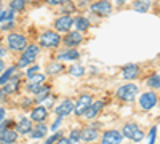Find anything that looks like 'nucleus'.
<instances>
[{"label":"nucleus","instance_id":"obj_15","mask_svg":"<svg viewBox=\"0 0 160 144\" xmlns=\"http://www.w3.org/2000/svg\"><path fill=\"white\" fill-rule=\"evenodd\" d=\"M139 75V67L136 64H127V66L122 69V77L127 78V80H131V78H136Z\"/></svg>","mask_w":160,"mask_h":144},{"label":"nucleus","instance_id":"obj_16","mask_svg":"<svg viewBox=\"0 0 160 144\" xmlns=\"http://www.w3.org/2000/svg\"><path fill=\"white\" fill-rule=\"evenodd\" d=\"M48 117V111L45 109V107H35L34 111H32V114H31V119L34 120V122H37V123H40V122H43L45 119Z\"/></svg>","mask_w":160,"mask_h":144},{"label":"nucleus","instance_id":"obj_26","mask_svg":"<svg viewBox=\"0 0 160 144\" xmlns=\"http://www.w3.org/2000/svg\"><path fill=\"white\" fill-rule=\"evenodd\" d=\"M69 139H71V142L82 141V130H72L71 135H69Z\"/></svg>","mask_w":160,"mask_h":144},{"label":"nucleus","instance_id":"obj_42","mask_svg":"<svg viewBox=\"0 0 160 144\" xmlns=\"http://www.w3.org/2000/svg\"><path fill=\"white\" fill-rule=\"evenodd\" d=\"M0 2H2V0H0Z\"/></svg>","mask_w":160,"mask_h":144},{"label":"nucleus","instance_id":"obj_5","mask_svg":"<svg viewBox=\"0 0 160 144\" xmlns=\"http://www.w3.org/2000/svg\"><path fill=\"white\" fill-rule=\"evenodd\" d=\"M7 42H8V47L15 51H21L28 47V40H26V37L21 35V34H10L7 37Z\"/></svg>","mask_w":160,"mask_h":144},{"label":"nucleus","instance_id":"obj_18","mask_svg":"<svg viewBox=\"0 0 160 144\" xmlns=\"http://www.w3.org/2000/svg\"><path fill=\"white\" fill-rule=\"evenodd\" d=\"M98 138V130L95 128H83L82 130V139L85 142H91Z\"/></svg>","mask_w":160,"mask_h":144},{"label":"nucleus","instance_id":"obj_30","mask_svg":"<svg viewBox=\"0 0 160 144\" xmlns=\"http://www.w3.org/2000/svg\"><path fill=\"white\" fill-rule=\"evenodd\" d=\"M61 71H62V66H61L59 62H58V64L55 62V64H51V66L48 67V72H50V74H56V72H61Z\"/></svg>","mask_w":160,"mask_h":144},{"label":"nucleus","instance_id":"obj_7","mask_svg":"<svg viewBox=\"0 0 160 144\" xmlns=\"http://www.w3.org/2000/svg\"><path fill=\"white\" fill-rule=\"evenodd\" d=\"M155 104H157V95L154 93V91H148V93L141 95V98H139V106H141V109L151 111L152 107H155Z\"/></svg>","mask_w":160,"mask_h":144},{"label":"nucleus","instance_id":"obj_3","mask_svg":"<svg viewBox=\"0 0 160 144\" xmlns=\"http://www.w3.org/2000/svg\"><path fill=\"white\" fill-rule=\"evenodd\" d=\"M138 95V87L133 83H125L117 90V96L122 101H133Z\"/></svg>","mask_w":160,"mask_h":144},{"label":"nucleus","instance_id":"obj_41","mask_svg":"<svg viewBox=\"0 0 160 144\" xmlns=\"http://www.w3.org/2000/svg\"><path fill=\"white\" fill-rule=\"evenodd\" d=\"M2 18H3V11L0 10V21H2Z\"/></svg>","mask_w":160,"mask_h":144},{"label":"nucleus","instance_id":"obj_22","mask_svg":"<svg viewBox=\"0 0 160 144\" xmlns=\"http://www.w3.org/2000/svg\"><path fill=\"white\" fill-rule=\"evenodd\" d=\"M133 8H135V11L146 13V11H148V10L151 8V0H138V2H135Z\"/></svg>","mask_w":160,"mask_h":144},{"label":"nucleus","instance_id":"obj_32","mask_svg":"<svg viewBox=\"0 0 160 144\" xmlns=\"http://www.w3.org/2000/svg\"><path fill=\"white\" fill-rule=\"evenodd\" d=\"M40 88H42V87H40L38 83H29V85H28V90H29V91H32V93H37V91H38Z\"/></svg>","mask_w":160,"mask_h":144},{"label":"nucleus","instance_id":"obj_19","mask_svg":"<svg viewBox=\"0 0 160 144\" xmlns=\"http://www.w3.org/2000/svg\"><path fill=\"white\" fill-rule=\"evenodd\" d=\"M47 132H48V128H47L42 122H40V123L37 125L35 130H31V133H29V135H31L32 139H40V138H43V136H45Z\"/></svg>","mask_w":160,"mask_h":144},{"label":"nucleus","instance_id":"obj_4","mask_svg":"<svg viewBox=\"0 0 160 144\" xmlns=\"http://www.w3.org/2000/svg\"><path fill=\"white\" fill-rule=\"evenodd\" d=\"M122 133L125 138H128L131 141H141L144 138V133L141 132V128L136 123H127L122 130Z\"/></svg>","mask_w":160,"mask_h":144},{"label":"nucleus","instance_id":"obj_2","mask_svg":"<svg viewBox=\"0 0 160 144\" xmlns=\"http://www.w3.org/2000/svg\"><path fill=\"white\" fill-rule=\"evenodd\" d=\"M38 51H40V48H38L37 45H29V47H26L18 66H19V67H26L28 64H31L32 61H35V58L38 56Z\"/></svg>","mask_w":160,"mask_h":144},{"label":"nucleus","instance_id":"obj_39","mask_svg":"<svg viewBox=\"0 0 160 144\" xmlns=\"http://www.w3.org/2000/svg\"><path fill=\"white\" fill-rule=\"evenodd\" d=\"M3 67H5V64H3V61H2V59H0V72L3 71Z\"/></svg>","mask_w":160,"mask_h":144},{"label":"nucleus","instance_id":"obj_23","mask_svg":"<svg viewBox=\"0 0 160 144\" xmlns=\"http://www.w3.org/2000/svg\"><path fill=\"white\" fill-rule=\"evenodd\" d=\"M15 72H16V67H10L7 72H3L2 77H0V85H7V83L11 80V78H13L11 75L15 74Z\"/></svg>","mask_w":160,"mask_h":144},{"label":"nucleus","instance_id":"obj_33","mask_svg":"<svg viewBox=\"0 0 160 144\" xmlns=\"http://www.w3.org/2000/svg\"><path fill=\"white\" fill-rule=\"evenodd\" d=\"M59 138H61V133H56V135H53L51 138H48L45 142H47V144H53L55 141H59Z\"/></svg>","mask_w":160,"mask_h":144},{"label":"nucleus","instance_id":"obj_11","mask_svg":"<svg viewBox=\"0 0 160 144\" xmlns=\"http://www.w3.org/2000/svg\"><path fill=\"white\" fill-rule=\"evenodd\" d=\"M74 26V19L71 16H61L55 21V27L58 32H69Z\"/></svg>","mask_w":160,"mask_h":144},{"label":"nucleus","instance_id":"obj_10","mask_svg":"<svg viewBox=\"0 0 160 144\" xmlns=\"http://www.w3.org/2000/svg\"><path fill=\"white\" fill-rule=\"evenodd\" d=\"M90 104H91V96L90 95H82L78 98V101L75 102V109H74L75 115H83L85 111L90 107Z\"/></svg>","mask_w":160,"mask_h":144},{"label":"nucleus","instance_id":"obj_37","mask_svg":"<svg viewBox=\"0 0 160 144\" xmlns=\"http://www.w3.org/2000/svg\"><path fill=\"white\" fill-rule=\"evenodd\" d=\"M58 142H61V144H69V142H71V139H69V138H62V136H61Z\"/></svg>","mask_w":160,"mask_h":144},{"label":"nucleus","instance_id":"obj_8","mask_svg":"<svg viewBox=\"0 0 160 144\" xmlns=\"http://www.w3.org/2000/svg\"><path fill=\"white\" fill-rule=\"evenodd\" d=\"M123 133H120L118 130H109L102 135V144H118L123 141Z\"/></svg>","mask_w":160,"mask_h":144},{"label":"nucleus","instance_id":"obj_14","mask_svg":"<svg viewBox=\"0 0 160 144\" xmlns=\"http://www.w3.org/2000/svg\"><path fill=\"white\" fill-rule=\"evenodd\" d=\"M16 130H18L19 135H29L31 130H32V122H31V119H28V117H21V119L18 120Z\"/></svg>","mask_w":160,"mask_h":144},{"label":"nucleus","instance_id":"obj_38","mask_svg":"<svg viewBox=\"0 0 160 144\" xmlns=\"http://www.w3.org/2000/svg\"><path fill=\"white\" fill-rule=\"evenodd\" d=\"M3 117H5V111H3V109H0V122L3 120Z\"/></svg>","mask_w":160,"mask_h":144},{"label":"nucleus","instance_id":"obj_9","mask_svg":"<svg viewBox=\"0 0 160 144\" xmlns=\"http://www.w3.org/2000/svg\"><path fill=\"white\" fill-rule=\"evenodd\" d=\"M74 109H75V102L71 99H64L61 104H58V107L55 111H56V115L66 117V115H71L74 112Z\"/></svg>","mask_w":160,"mask_h":144},{"label":"nucleus","instance_id":"obj_12","mask_svg":"<svg viewBox=\"0 0 160 144\" xmlns=\"http://www.w3.org/2000/svg\"><path fill=\"white\" fill-rule=\"evenodd\" d=\"M82 40H83L82 32H80V31H72V32H69L68 35H66L64 43L68 45L69 48H74V47H77V45L82 43Z\"/></svg>","mask_w":160,"mask_h":144},{"label":"nucleus","instance_id":"obj_25","mask_svg":"<svg viewBox=\"0 0 160 144\" xmlns=\"http://www.w3.org/2000/svg\"><path fill=\"white\" fill-rule=\"evenodd\" d=\"M26 7V0H11V8L15 11H22Z\"/></svg>","mask_w":160,"mask_h":144},{"label":"nucleus","instance_id":"obj_36","mask_svg":"<svg viewBox=\"0 0 160 144\" xmlns=\"http://www.w3.org/2000/svg\"><path fill=\"white\" fill-rule=\"evenodd\" d=\"M37 71H38V66H34V67H31V69L28 71V77H31V75H32V74H35Z\"/></svg>","mask_w":160,"mask_h":144},{"label":"nucleus","instance_id":"obj_35","mask_svg":"<svg viewBox=\"0 0 160 144\" xmlns=\"http://www.w3.org/2000/svg\"><path fill=\"white\" fill-rule=\"evenodd\" d=\"M61 122H62V117H59V115H58V119L55 120V123L51 125V130H53V132H56V128L61 125Z\"/></svg>","mask_w":160,"mask_h":144},{"label":"nucleus","instance_id":"obj_6","mask_svg":"<svg viewBox=\"0 0 160 144\" xmlns=\"http://www.w3.org/2000/svg\"><path fill=\"white\" fill-rule=\"evenodd\" d=\"M90 8H91L93 13H96L99 16H109L111 11H112V5H111L109 0H99V2L93 3Z\"/></svg>","mask_w":160,"mask_h":144},{"label":"nucleus","instance_id":"obj_13","mask_svg":"<svg viewBox=\"0 0 160 144\" xmlns=\"http://www.w3.org/2000/svg\"><path fill=\"white\" fill-rule=\"evenodd\" d=\"M102 107H104V102L102 101H96V102H91L90 104V107L85 111V119H88V120H91V119H95V117L102 111Z\"/></svg>","mask_w":160,"mask_h":144},{"label":"nucleus","instance_id":"obj_24","mask_svg":"<svg viewBox=\"0 0 160 144\" xmlns=\"http://www.w3.org/2000/svg\"><path fill=\"white\" fill-rule=\"evenodd\" d=\"M148 85L151 88H160V74H154L148 78Z\"/></svg>","mask_w":160,"mask_h":144},{"label":"nucleus","instance_id":"obj_31","mask_svg":"<svg viewBox=\"0 0 160 144\" xmlns=\"http://www.w3.org/2000/svg\"><path fill=\"white\" fill-rule=\"evenodd\" d=\"M51 5H64V3H71V0H47Z\"/></svg>","mask_w":160,"mask_h":144},{"label":"nucleus","instance_id":"obj_27","mask_svg":"<svg viewBox=\"0 0 160 144\" xmlns=\"http://www.w3.org/2000/svg\"><path fill=\"white\" fill-rule=\"evenodd\" d=\"M83 74H85L83 66H72L71 67V75L72 77H80V75H83Z\"/></svg>","mask_w":160,"mask_h":144},{"label":"nucleus","instance_id":"obj_20","mask_svg":"<svg viewBox=\"0 0 160 144\" xmlns=\"http://www.w3.org/2000/svg\"><path fill=\"white\" fill-rule=\"evenodd\" d=\"M78 51L77 50H74V48H71V50H68V51H62V53L58 56L59 59H68V61H75V59H78Z\"/></svg>","mask_w":160,"mask_h":144},{"label":"nucleus","instance_id":"obj_21","mask_svg":"<svg viewBox=\"0 0 160 144\" xmlns=\"http://www.w3.org/2000/svg\"><path fill=\"white\" fill-rule=\"evenodd\" d=\"M74 26L77 27V31H80V32H85L88 27H90V21L87 19V18H77V19H74Z\"/></svg>","mask_w":160,"mask_h":144},{"label":"nucleus","instance_id":"obj_1","mask_svg":"<svg viewBox=\"0 0 160 144\" xmlns=\"http://www.w3.org/2000/svg\"><path fill=\"white\" fill-rule=\"evenodd\" d=\"M62 38L59 37L58 32H53V31H47L40 35V45L45 47V48H56L61 43Z\"/></svg>","mask_w":160,"mask_h":144},{"label":"nucleus","instance_id":"obj_29","mask_svg":"<svg viewBox=\"0 0 160 144\" xmlns=\"http://www.w3.org/2000/svg\"><path fill=\"white\" fill-rule=\"evenodd\" d=\"M35 95H37V101H43L48 96V88H40Z\"/></svg>","mask_w":160,"mask_h":144},{"label":"nucleus","instance_id":"obj_40","mask_svg":"<svg viewBox=\"0 0 160 144\" xmlns=\"http://www.w3.org/2000/svg\"><path fill=\"white\" fill-rule=\"evenodd\" d=\"M3 55H5V50H3L2 47H0V56H3Z\"/></svg>","mask_w":160,"mask_h":144},{"label":"nucleus","instance_id":"obj_34","mask_svg":"<svg viewBox=\"0 0 160 144\" xmlns=\"http://www.w3.org/2000/svg\"><path fill=\"white\" fill-rule=\"evenodd\" d=\"M155 133H157V128H155V127L151 128V133H149V142H151V144L155 142Z\"/></svg>","mask_w":160,"mask_h":144},{"label":"nucleus","instance_id":"obj_17","mask_svg":"<svg viewBox=\"0 0 160 144\" xmlns=\"http://www.w3.org/2000/svg\"><path fill=\"white\" fill-rule=\"evenodd\" d=\"M18 139V133L16 132H11V130H2L0 132V142H15Z\"/></svg>","mask_w":160,"mask_h":144},{"label":"nucleus","instance_id":"obj_28","mask_svg":"<svg viewBox=\"0 0 160 144\" xmlns=\"http://www.w3.org/2000/svg\"><path fill=\"white\" fill-rule=\"evenodd\" d=\"M43 75L42 74H32L31 77H29V83H42L43 82Z\"/></svg>","mask_w":160,"mask_h":144}]
</instances>
